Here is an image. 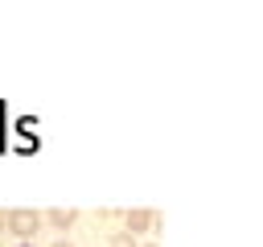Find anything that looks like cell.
Returning <instances> with one entry per match:
<instances>
[{"instance_id":"6da1fadb","label":"cell","mask_w":263,"mask_h":247,"mask_svg":"<svg viewBox=\"0 0 263 247\" xmlns=\"http://www.w3.org/2000/svg\"><path fill=\"white\" fill-rule=\"evenodd\" d=\"M41 214L37 210H29V206H12V210H4V226H8V235H16L21 243H29L37 231H41Z\"/></svg>"},{"instance_id":"7a4b0ae2","label":"cell","mask_w":263,"mask_h":247,"mask_svg":"<svg viewBox=\"0 0 263 247\" xmlns=\"http://www.w3.org/2000/svg\"><path fill=\"white\" fill-rule=\"evenodd\" d=\"M123 231H127V235L160 231V214H156V210H127V214H123Z\"/></svg>"},{"instance_id":"3957f363","label":"cell","mask_w":263,"mask_h":247,"mask_svg":"<svg viewBox=\"0 0 263 247\" xmlns=\"http://www.w3.org/2000/svg\"><path fill=\"white\" fill-rule=\"evenodd\" d=\"M41 218H45L53 231H70V226H74V218H78V210H70V206H53V210H45Z\"/></svg>"},{"instance_id":"277c9868","label":"cell","mask_w":263,"mask_h":247,"mask_svg":"<svg viewBox=\"0 0 263 247\" xmlns=\"http://www.w3.org/2000/svg\"><path fill=\"white\" fill-rule=\"evenodd\" d=\"M107 247H140L136 243V235H127V231H111V243Z\"/></svg>"},{"instance_id":"5b68a950","label":"cell","mask_w":263,"mask_h":247,"mask_svg":"<svg viewBox=\"0 0 263 247\" xmlns=\"http://www.w3.org/2000/svg\"><path fill=\"white\" fill-rule=\"evenodd\" d=\"M0 235H8V226H4V210H0Z\"/></svg>"},{"instance_id":"8992f818","label":"cell","mask_w":263,"mask_h":247,"mask_svg":"<svg viewBox=\"0 0 263 247\" xmlns=\"http://www.w3.org/2000/svg\"><path fill=\"white\" fill-rule=\"evenodd\" d=\"M53 247H70V243H66V239H58V243H53Z\"/></svg>"},{"instance_id":"52a82bcc","label":"cell","mask_w":263,"mask_h":247,"mask_svg":"<svg viewBox=\"0 0 263 247\" xmlns=\"http://www.w3.org/2000/svg\"><path fill=\"white\" fill-rule=\"evenodd\" d=\"M140 247H156V243H140Z\"/></svg>"},{"instance_id":"ba28073f","label":"cell","mask_w":263,"mask_h":247,"mask_svg":"<svg viewBox=\"0 0 263 247\" xmlns=\"http://www.w3.org/2000/svg\"><path fill=\"white\" fill-rule=\"evenodd\" d=\"M16 247H33V243H16Z\"/></svg>"}]
</instances>
